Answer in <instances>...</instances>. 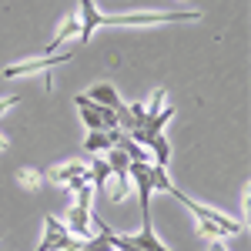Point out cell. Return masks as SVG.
<instances>
[{
	"instance_id": "1",
	"label": "cell",
	"mask_w": 251,
	"mask_h": 251,
	"mask_svg": "<svg viewBox=\"0 0 251 251\" xmlns=\"http://www.w3.org/2000/svg\"><path fill=\"white\" fill-rule=\"evenodd\" d=\"M201 17H204L201 10H131V14H100V24H107V27H154V24Z\"/></svg>"
},
{
	"instance_id": "2",
	"label": "cell",
	"mask_w": 251,
	"mask_h": 251,
	"mask_svg": "<svg viewBox=\"0 0 251 251\" xmlns=\"http://www.w3.org/2000/svg\"><path fill=\"white\" fill-rule=\"evenodd\" d=\"M171 198H177V201H181V204H184V208H188V211H191L194 218H198V221H211L214 228H221V231L228 234V238H234V234H241V231H245V225H238L231 214L218 211V208H208V204H198V201H191L188 194H184V191H177V188H174Z\"/></svg>"
},
{
	"instance_id": "3",
	"label": "cell",
	"mask_w": 251,
	"mask_h": 251,
	"mask_svg": "<svg viewBox=\"0 0 251 251\" xmlns=\"http://www.w3.org/2000/svg\"><path fill=\"white\" fill-rule=\"evenodd\" d=\"M37 251H80V238L67 231L60 218L44 214V238H40Z\"/></svg>"
},
{
	"instance_id": "4",
	"label": "cell",
	"mask_w": 251,
	"mask_h": 251,
	"mask_svg": "<svg viewBox=\"0 0 251 251\" xmlns=\"http://www.w3.org/2000/svg\"><path fill=\"white\" fill-rule=\"evenodd\" d=\"M74 104H77L80 121L87 124V131H114L117 127V114L114 111H111V107H100V104H91L87 94H77Z\"/></svg>"
},
{
	"instance_id": "5",
	"label": "cell",
	"mask_w": 251,
	"mask_h": 251,
	"mask_svg": "<svg viewBox=\"0 0 251 251\" xmlns=\"http://www.w3.org/2000/svg\"><path fill=\"white\" fill-rule=\"evenodd\" d=\"M44 181L64 184L67 191H80V188L87 184V164H84V161H64V164H54L50 171L44 174Z\"/></svg>"
},
{
	"instance_id": "6",
	"label": "cell",
	"mask_w": 251,
	"mask_h": 251,
	"mask_svg": "<svg viewBox=\"0 0 251 251\" xmlns=\"http://www.w3.org/2000/svg\"><path fill=\"white\" fill-rule=\"evenodd\" d=\"M74 50H64V54H50V57H34V60H20V64H7L3 67V77H27V74H40V71H50L57 64H71Z\"/></svg>"
},
{
	"instance_id": "7",
	"label": "cell",
	"mask_w": 251,
	"mask_h": 251,
	"mask_svg": "<svg viewBox=\"0 0 251 251\" xmlns=\"http://www.w3.org/2000/svg\"><path fill=\"white\" fill-rule=\"evenodd\" d=\"M91 211L94 208H84V204H67V214H64V228L80 238V241H87V238H94V228H91Z\"/></svg>"
},
{
	"instance_id": "8",
	"label": "cell",
	"mask_w": 251,
	"mask_h": 251,
	"mask_svg": "<svg viewBox=\"0 0 251 251\" xmlns=\"http://www.w3.org/2000/svg\"><path fill=\"white\" fill-rule=\"evenodd\" d=\"M77 17H80V44H87V40L94 37V30L100 27V10H97V3L94 0H80V10H77Z\"/></svg>"
},
{
	"instance_id": "9",
	"label": "cell",
	"mask_w": 251,
	"mask_h": 251,
	"mask_svg": "<svg viewBox=\"0 0 251 251\" xmlns=\"http://www.w3.org/2000/svg\"><path fill=\"white\" fill-rule=\"evenodd\" d=\"M87 100H91V104H100V107H111V111L121 107V94H117L114 84H94V87L87 91Z\"/></svg>"
},
{
	"instance_id": "10",
	"label": "cell",
	"mask_w": 251,
	"mask_h": 251,
	"mask_svg": "<svg viewBox=\"0 0 251 251\" xmlns=\"http://www.w3.org/2000/svg\"><path fill=\"white\" fill-rule=\"evenodd\" d=\"M87 181L94 184V191H104V184L111 181V164H107V157L94 154V161L87 164Z\"/></svg>"
},
{
	"instance_id": "11",
	"label": "cell",
	"mask_w": 251,
	"mask_h": 251,
	"mask_svg": "<svg viewBox=\"0 0 251 251\" xmlns=\"http://www.w3.org/2000/svg\"><path fill=\"white\" fill-rule=\"evenodd\" d=\"M148 151H151V157H154L157 168H168V161H171V144H168V137H164V134L151 137V141H148Z\"/></svg>"
},
{
	"instance_id": "12",
	"label": "cell",
	"mask_w": 251,
	"mask_h": 251,
	"mask_svg": "<svg viewBox=\"0 0 251 251\" xmlns=\"http://www.w3.org/2000/svg\"><path fill=\"white\" fill-rule=\"evenodd\" d=\"M84 148H87L91 154H107V151H111V137H107V131H87Z\"/></svg>"
},
{
	"instance_id": "13",
	"label": "cell",
	"mask_w": 251,
	"mask_h": 251,
	"mask_svg": "<svg viewBox=\"0 0 251 251\" xmlns=\"http://www.w3.org/2000/svg\"><path fill=\"white\" fill-rule=\"evenodd\" d=\"M17 184L24 188V191H40V188H44V171L20 168V171H17Z\"/></svg>"
},
{
	"instance_id": "14",
	"label": "cell",
	"mask_w": 251,
	"mask_h": 251,
	"mask_svg": "<svg viewBox=\"0 0 251 251\" xmlns=\"http://www.w3.org/2000/svg\"><path fill=\"white\" fill-rule=\"evenodd\" d=\"M10 107H17V97H3V100H0V114H7Z\"/></svg>"
},
{
	"instance_id": "15",
	"label": "cell",
	"mask_w": 251,
	"mask_h": 251,
	"mask_svg": "<svg viewBox=\"0 0 251 251\" xmlns=\"http://www.w3.org/2000/svg\"><path fill=\"white\" fill-rule=\"evenodd\" d=\"M7 148H10V144H7V137L0 134V151H7Z\"/></svg>"
},
{
	"instance_id": "16",
	"label": "cell",
	"mask_w": 251,
	"mask_h": 251,
	"mask_svg": "<svg viewBox=\"0 0 251 251\" xmlns=\"http://www.w3.org/2000/svg\"><path fill=\"white\" fill-rule=\"evenodd\" d=\"M0 238H3V234H0Z\"/></svg>"
}]
</instances>
